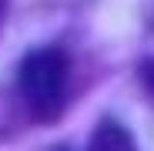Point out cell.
Masks as SVG:
<instances>
[{
	"mask_svg": "<svg viewBox=\"0 0 154 151\" xmlns=\"http://www.w3.org/2000/svg\"><path fill=\"white\" fill-rule=\"evenodd\" d=\"M17 97L34 124H54L70 97V61L60 47H37L17 71Z\"/></svg>",
	"mask_w": 154,
	"mask_h": 151,
	"instance_id": "obj_1",
	"label": "cell"
},
{
	"mask_svg": "<svg viewBox=\"0 0 154 151\" xmlns=\"http://www.w3.org/2000/svg\"><path fill=\"white\" fill-rule=\"evenodd\" d=\"M91 151H137V148L127 128H121L117 121H100L91 138Z\"/></svg>",
	"mask_w": 154,
	"mask_h": 151,
	"instance_id": "obj_2",
	"label": "cell"
},
{
	"mask_svg": "<svg viewBox=\"0 0 154 151\" xmlns=\"http://www.w3.org/2000/svg\"><path fill=\"white\" fill-rule=\"evenodd\" d=\"M141 84H144V87H147V91L154 94V57L141 64Z\"/></svg>",
	"mask_w": 154,
	"mask_h": 151,
	"instance_id": "obj_3",
	"label": "cell"
},
{
	"mask_svg": "<svg viewBox=\"0 0 154 151\" xmlns=\"http://www.w3.org/2000/svg\"><path fill=\"white\" fill-rule=\"evenodd\" d=\"M0 10H4V0H0Z\"/></svg>",
	"mask_w": 154,
	"mask_h": 151,
	"instance_id": "obj_4",
	"label": "cell"
}]
</instances>
